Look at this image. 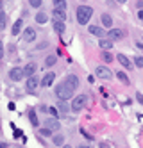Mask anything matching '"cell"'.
Returning a JSON list of instances; mask_svg holds the SVG:
<instances>
[{
	"instance_id": "obj_1",
	"label": "cell",
	"mask_w": 143,
	"mask_h": 148,
	"mask_svg": "<svg viewBox=\"0 0 143 148\" xmlns=\"http://www.w3.org/2000/svg\"><path fill=\"white\" fill-rule=\"evenodd\" d=\"M93 16V9L90 5H79L75 11V18H77V23L79 25H88L90 20Z\"/></svg>"
},
{
	"instance_id": "obj_2",
	"label": "cell",
	"mask_w": 143,
	"mask_h": 148,
	"mask_svg": "<svg viewBox=\"0 0 143 148\" xmlns=\"http://www.w3.org/2000/svg\"><path fill=\"white\" fill-rule=\"evenodd\" d=\"M73 93H75V89L72 86H68L64 80L59 84V86H56V97L59 100H70V98H73Z\"/></svg>"
},
{
	"instance_id": "obj_3",
	"label": "cell",
	"mask_w": 143,
	"mask_h": 148,
	"mask_svg": "<svg viewBox=\"0 0 143 148\" xmlns=\"http://www.w3.org/2000/svg\"><path fill=\"white\" fill-rule=\"evenodd\" d=\"M86 102H88V97L86 95H79V97H75L72 100V111L73 112H79L86 107Z\"/></svg>"
},
{
	"instance_id": "obj_4",
	"label": "cell",
	"mask_w": 143,
	"mask_h": 148,
	"mask_svg": "<svg viewBox=\"0 0 143 148\" xmlns=\"http://www.w3.org/2000/svg\"><path fill=\"white\" fill-rule=\"evenodd\" d=\"M95 75L98 77V79H102V80H109V79H111L113 77V71L111 70H109L107 66H97L95 68Z\"/></svg>"
},
{
	"instance_id": "obj_5",
	"label": "cell",
	"mask_w": 143,
	"mask_h": 148,
	"mask_svg": "<svg viewBox=\"0 0 143 148\" xmlns=\"http://www.w3.org/2000/svg\"><path fill=\"white\" fill-rule=\"evenodd\" d=\"M21 39H23L25 43H32V41H36V29L25 27L23 32H21Z\"/></svg>"
},
{
	"instance_id": "obj_6",
	"label": "cell",
	"mask_w": 143,
	"mask_h": 148,
	"mask_svg": "<svg viewBox=\"0 0 143 148\" xmlns=\"http://www.w3.org/2000/svg\"><path fill=\"white\" fill-rule=\"evenodd\" d=\"M39 79H38V75H30V77H27V82H25V88H27V91L29 93H34L36 91V88L39 86Z\"/></svg>"
},
{
	"instance_id": "obj_7",
	"label": "cell",
	"mask_w": 143,
	"mask_h": 148,
	"mask_svg": "<svg viewBox=\"0 0 143 148\" xmlns=\"http://www.w3.org/2000/svg\"><path fill=\"white\" fill-rule=\"evenodd\" d=\"M25 77V73H23V68H11V71H9V79L11 80H15V82H18V80H21Z\"/></svg>"
},
{
	"instance_id": "obj_8",
	"label": "cell",
	"mask_w": 143,
	"mask_h": 148,
	"mask_svg": "<svg viewBox=\"0 0 143 148\" xmlns=\"http://www.w3.org/2000/svg\"><path fill=\"white\" fill-rule=\"evenodd\" d=\"M107 38L111 39V41H118V39H124L125 38V32H124L122 29H109Z\"/></svg>"
},
{
	"instance_id": "obj_9",
	"label": "cell",
	"mask_w": 143,
	"mask_h": 148,
	"mask_svg": "<svg viewBox=\"0 0 143 148\" xmlns=\"http://www.w3.org/2000/svg\"><path fill=\"white\" fill-rule=\"evenodd\" d=\"M54 80H56V73H54V71H47L45 77L41 79V86L43 88H50L54 84Z\"/></svg>"
},
{
	"instance_id": "obj_10",
	"label": "cell",
	"mask_w": 143,
	"mask_h": 148,
	"mask_svg": "<svg viewBox=\"0 0 143 148\" xmlns=\"http://www.w3.org/2000/svg\"><path fill=\"white\" fill-rule=\"evenodd\" d=\"M116 59H118V62H120V64H122L125 70H131V68L134 66L133 62H131V59H129L127 56H124V54H118V56H116Z\"/></svg>"
},
{
	"instance_id": "obj_11",
	"label": "cell",
	"mask_w": 143,
	"mask_h": 148,
	"mask_svg": "<svg viewBox=\"0 0 143 148\" xmlns=\"http://www.w3.org/2000/svg\"><path fill=\"white\" fill-rule=\"evenodd\" d=\"M88 30H90V34L97 36V38H104L106 36V30L102 27H98V25H90V27H88Z\"/></svg>"
},
{
	"instance_id": "obj_12",
	"label": "cell",
	"mask_w": 143,
	"mask_h": 148,
	"mask_svg": "<svg viewBox=\"0 0 143 148\" xmlns=\"http://www.w3.org/2000/svg\"><path fill=\"white\" fill-rule=\"evenodd\" d=\"M36 62H27V64L23 66V73H25V77H30V75H36Z\"/></svg>"
},
{
	"instance_id": "obj_13",
	"label": "cell",
	"mask_w": 143,
	"mask_h": 148,
	"mask_svg": "<svg viewBox=\"0 0 143 148\" xmlns=\"http://www.w3.org/2000/svg\"><path fill=\"white\" fill-rule=\"evenodd\" d=\"M45 127H47V129H50V130H59L61 129V123L56 118H52V116H50V118L45 121Z\"/></svg>"
},
{
	"instance_id": "obj_14",
	"label": "cell",
	"mask_w": 143,
	"mask_h": 148,
	"mask_svg": "<svg viewBox=\"0 0 143 148\" xmlns=\"http://www.w3.org/2000/svg\"><path fill=\"white\" fill-rule=\"evenodd\" d=\"M21 29H23V20H16V22L13 23V29H11V34L13 36H18L20 32H21Z\"/></svg>"
},
{
	"instance_id": "obj_15",
	"label": "cell",
	"mask_w": 143,
	"mask_h": 148,
	"mask_svg": "<svg viewBox=\"0 0 143 148\" xmlns=\"http://www.w3.org/2000/svg\"><path fill=\"white\" fill-rule=\"evenodd\" d=\"M72 107L66 103V100H59L57 102V111L61 112V116H64V114H68V111H70Z\"/></svg>"
},
{
	"instance_id": "obj_16",
	"label": "cell",
	"mask_w": 143,
	"mask_h": 148,
	"mask_svg": "<svg viewBox=\"0 0 143 148\" xmlns=\"http://www.w3.org/2000/svg\"><path fill=\"white\" fill-rule=\"evenodd\" d=\"M64 82H66L68 86H72L73 89L79 88V77H77V75H68L66 79H64Z\"/></svg>"
},
{
	"instance_id": "obj_17",
	"label": "cell",
	"mask_w": 143,
	"mask_h": 148,
	"mask_svg": "<svg viewBox=\"0 0 143 148\" xmlns=\"http://www.w3.org/2000/svg\"><path fill=\"white\" fill-rule=\"evenodd\" d=\"M52 14H54V20H59V22L66 20V11H63V9H54Z\"/></svg>"
},
{
	"instance_id": "obj_18",
	"label": "cell",
	"mask_w": 143,
	"mask_h": 148,
	"mask_svg": "<svg viewBox=\"0 0 143 148\" xmlns=\"http://www.w3.org/2000/svg\"><path fill=\"white\" fill-rule=\"evenodd\" d=\"M98 45H100V48L102 50H111L113 48V41L111 39H106V38H100V41H98Z\"/></svg>"
},
{
	"instance_id": "obj_19",
	"label": "cell",
	"mask_w": 143,
	"mask_h": 148,
	"mask_svg": "<svg viewBox=\"0 0 143 148\" xmlns=\"http://www.w3.org/2000/svg\"><path fill=\"white\" fill-rule=\"evenodd\" d=\"M100 20H102V25H104L106 29H113V18L109 16V14H102Z\"/></svg>"
},
{
	"instance_id": "obj_20",
	"label": "cell",
	"mask_w": 143,
	"mask_h": 148,
	"mask_svg": "<svg viewBox=\"0 0 143 148\" xmlns=\"http://www.w3.org/2000/svg\"><path fill=\"white\" fill-rule=\"evenodd\" d=\"M52 25H54V30L59 34L64 32V22H59V20H52Z\"/></svg>"
},
{
	"instance_id": "obj_21",
	"label": "cell",
	"mask_w": 143,
	"mask_h": 148,
	"mask_svg": "<svg viewBox=\"0 0 143 148\" xmlns=\"http://www.w3.org/2000/svg\"><path fill=\"white\" fill-rule=\"evenodd\" d=\"M100 59H102L104 62H111L115 57L111 56V52H109V50H102V52H100Z\"/></svg>"
},
{
	"instance_id": "obj_22",
	"label": "cell",
	"mask_w": 143,
	"mask_h": 148,
	"mask_svg": "<svg viewBox=\"0 0 143 148\" xmlns=\"http://www.w3.org/2000/svg\"><path fill=\"white\" fill-rule=\"evenodd\" d=\"M116 77H118V80H120V82H124L125 86H129V84H131L129 77L125 75V71H116Z\"/></svg>"
},
{
	"instance_id": "obj_23",
	"label": "cell",
	"mask_w": 143,
	"mask_h": 148,
	"mask_svg": "<svg viewBox=\"0 0 143 148\" xmlns=\"http://www.w3.org/2000/svg\"><path fill=\"white\" fill-rule=\"evenodd\" d=\"M54 2V9H63L66 11V0H52Z\"/></svg>"
},
{
	"instance_id": "obj_24",
	"label": "cell",
	"mask_w": 143,
	"mask_h": 148,
	"mask_svg": "<svg viewBox=\"0 0 143 148\" xmlns=\"http://www.w3.org/2000/svg\"><path fill=\"white\" fill-rule=\"evenodd\" d=\"M48 22V14L47 13H38L36 14V23H47Z\"/></svg>"
},
{
	"instance_id": "obj_25",
	"label": "cell",
	"mask_w": 143,
	"mask_h": 148,
	"mask_svg": "<svg viewBox=\"0 0 143 148\" xmlns=\"http://www.w3.org/2000/svg\"><path fill=\"white\" fill-rule=\"evenodd\" d=\"M52 143H54V145H57V146H63V145H64V136L56 134V136L52 137Z\"/></svg>"
},
{
	"instance_id": "obj_26",
	"label": "cell",
	"mask_w": 143,
	"mask_h": 148,
	"mask_svg": "<svg viewBox=\"0 0 143 148\" xmlns=\"http://www.w3.org/2000/svg\"><path fill=\"white\" fill-rule=\"evenodd\" d=\"M29 120H30L32 127H36V129H38V125H39V120H38V116H36V112H34V111H30V112H29Z\"/></svg>"
},
{
	"instance_id": "obj_27",
	"label": "cell",
	"mask_w": 143,
	"mask_h": 148,
	"mask_svg": "<svg viewBox=\"0 0 143 148\" xmlns=\"http://www.w3.org/2000/svg\"><path fill=\"white\" fill-rule=\"evenodd\" d=\"M7 27V14L4 11H0V30H4Z\"/></svg>"
},
{
	"instance_id": "obj_28",
	"label": "cell",
	"mask_w": 143,
	"mask_h": 148,
	"mask_svg": "<svg viewBox=\"0 0 143 148\" xmlns=\"http://www.w3.org/2000/svg\"><path fill=\"white\" fill-rule=\"evenodd\" d=\"M56 61H57V59H56V56H48V57L45 59V66H48V68H50V66H54V64H56Z\"/></svg>"
},
{
	"instance_id": "obj_29",
	"label": "cell",
	"mask_w": 143,
	"mask_h": 148,
	"mask_svg": "<svg viewBox=\"0 0 143 148\" xmlns=\"http://www.w3.org/2000/svg\"><path fill=\"white\" fill-rule=\"evenodd\" d=\"M134 66L143 68V56H136V57H134Z\"/></svg>"
},
{
	"instance_id": "obj_30",
	"label": "cell",
	"mask_w": 143,
	"mask_h": 148,
	"mask_svg": "<svg viewBox=\"0 0 143 148\" xmlns=\"http://www.w3.org/2000/svg\"><path fill=\"white\" fill-rule=\"evenodd\" d=\"M48 114L52 116V118H57V116H61V112H59L56 107H48Z\"/></svg>"
},
{
	"instance_id": "obj_31",
	"label": "cell",
	"mask_w": 143,
	"mask_h": 148,
	"mask_svg": "<svg viewBox=\"0 0 143 148\" xmlns=\"http://www.w3.org/2000/svg\"><path fill=\"white\" fill-rule=\"evenodd\" d=\"M41 4H43V0H29V5L30 7H41Z\"/></svg>"
},
{
	"instance_id": "obj_32",
	"label": "cell",
	"mask_w": 143,
	"mask_h": 148,
	"mask_svg": "<svg viewBox=\"0 0 143 148\" xmlns=\"http://www.w3.org/2000/svg\"><path fill=\"white\" fill-rule=\"evenodd\" d=\"M50 132H52V130H50V129H47V127L39 130V134H41V136H50Z\"/></svg>"
},
{
	"instance_id": "obj_33",
	"label": "cell",
	"mask_w": 143,
	"mask_h": 148,
	"mask_svg": "<svg viewBox=\"0 0 143 148\" xmlns=\"http://www.w3.org/2000/svg\"><path fill=\"white\" fill-rule=\"evenodd\" d=\"M2 59H4V43L0 41V61H2Z\"/></svg>"
},
{
	"instance_id": "obj_34",
	"label": "cell",
	"mask_w": 143,
	"mask_h": 148,
	"mask_svg": "<svg viewBox=\"0 0 143 148\" xmlns=\"http://www.w3.org/2000/svg\"><path fill=\"white\" fill-rule=\"evenodd\" d=\"M136 100L143 105V95H141V93H136Z\"/></svg>"
},
{
	"instance_id": "obj_35",
	"label": "cell",
	"mask_w": 143,
	"mask_h": 148,
	"mask_svg": "<svg viewBox=\"0 0 143 148\" xmlns=\"http://www.w3.org/2000/svg\"><path fill=\"white\" fill-rule=\"evenodd\" d=\"M138 20H141V22H143V9H140V11H138Z\"/></svg>"
},
{
	"instance_id": "obj_36",
	"label": "cell",
	"mask_w": 143,
	"mask_h": 148,
	"mask_svg": "<svg viewBox=\"0 0 143 148\" xmlns=\"http://www.w3.org/2000/svg\"><path fill=\"white\" fill-rule=\"evenodd\" d=\"M79 148H93V146H90V145H81Z\"/></svg>"
},
{
	"instance_id": "obj_37",
	"label": "cell",
	"mask_w": 143,
	"mask_h": 148,
	"mask_svg": "<svg viewBox=\"0 0 143 148\" xmlns=\"http://www.w3.org/2000/svg\"><path fill=\"white\" fill-rule=\"evenodd\" d=\"M100 148H109V145H106V143H100Z\"/></svg>"
},
{
	"instance_id": "obj_38",
	"label": "cell",
	"mask_w": 143,
	"mask_h": 148,
	"mask_svg": "<svg viewBox=\"0 0 143 148\" xmlns=\"http://www.w3.org/2000/svg\"><path fill=\"white\" fill-rule=\"evenodd\" d=\"M0 148H7V143H0Z\"/></svg>"
},
{
	"instance_id": "obj_39",
	"label": "cell",
	"mask_w": 143,
	"mask_h": 148,
	"mask_svg": "<svg viewBox=\"0 0 143 148\" xmlns=\"http://www.w3.org/2000/svg\"><path fill=\"white\" fill-rule=\"evenodd\" d=\"M2 7H4V0H0V11H2Z\"/></svg>"
},
{
	"instance_id": "obj_40",
	"label": "cell",
	"mask_w": 143,
	"mask_h": 148,
	"mask_svg": "<svg viewBox=\"0 0 143 148\" xmlns=\"http://www.w3.org/2000/svg\"><path fill=\"white\" fill-rule=\"evenodd\" d=\"M116 2H118V4H125V2H127V0H116Z\"/></svg>"
},
{
	"instance_id": "obj_41",
	"label": "cell",
	"mask_w": 143,
	"mask_h": 148,
	"mask_svg": "<svg viewBox=\"0 0 143 148\" xmlns=\"http://www.w3.org/2000/svg\"><path fill=\"white\" fill-rule=\"evenodd\" d=\"M63 148H72V146L70 145H63Z\"/></svg>"
},
{
	"instance_id": "obj_42",
	"label": "cell",
	"mask_w": 143,
	"mask_h": 148,
	"mask_svg": "<svg viewBox=\"0 0 143 148\" xmlns=\"http://www.w3.org/2000/svg\"><path fill=\"white\" fill-rule=\"evenodd\" d=\"M7 2H9V0H7Z\"/></svg>"
}]
</instances>
